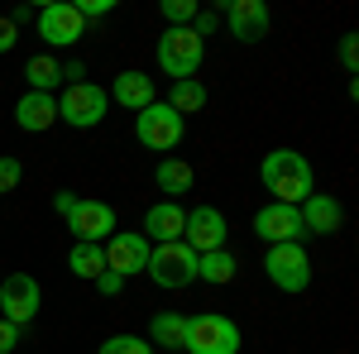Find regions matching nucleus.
<instances>
[{
    "label": "nucleus",
    "mask_w": 359,
    "mask_h": 354,
    "mask_svg": "<svg viewBox=\"0 0 359 354\" xmlns=\"http://www.w3.org/2000/svg\"><path fill=\"white\" fill-rule=\"evenodd\" d=\"M259 177H264V187L273 191V201H283V206H302L306 196L316 191V172H311V163H306L297 149H273V154H264Z\"/></svg>",
    "instance_id": "obj_1"
},
{
    "label": "nucleus",
    "mask_w": 359,
    "mask_h": 354,
    "mask_svg": "<svg viewBox=\"0 0 359 354\" xmlns=\"http://www.w3.org/2000/svg\"><path fill=\"white\" fill-rule=\"evenodd\" d=\"M240 326L221 316V311H201V316H187V340L182 350L187 354H240Z\"/></svg>",
    "instance_id": "obj_2"
},
{
    "label": "nucleus",
    "mask_w": 359,
    "mask_h": 354,
    "mask_svg": "<svg viewBox=\"0 0 359 354\" xmlns=\"http://www.w3.org/2000/svg\"><path fill=\"white\" fill-rule=\"evenodd\" d=\"M149 278L163 287V292H182V287H192L196 282V249L182 245V240H172V245H154L149 249Z\"/></svg>",
    "instance_id": "obj_3"
},
{
    "label": "nucleus",
    "mask_w": 359,
    "mask_h": 354,
    "mask_svg": "<svg viewBox=\"0 0 359 354\" xmlns=\"http://www.w3.org/2000/svg\"><path fill=\"white\" fill-rule=\"evenodd\" d=\"M182 135H187V120L168 101H154V106H144L135 115V139L144 149H154V154H172L182 144Z\"/></svg>",
    "instance_id": "obj_4"
},
{
    "label": "nucleus",
    "mask_w": 359,
    "mask_h": 354,
    "mask_svg": "<svg viewBox=\"0 0 359 354\" xmlns=\"http://www.w3.org/2000/svg\"><path fill=\"white\" fill-rule=\"evenodd\" d=\"M158 67H163V77L172 82H187L196 77V67H201V57H206V39H196L192 29H168L163 39H158Z\"/></svg>",
    "instance_id": "obj_5"
},
{
    "label": "nucleus",
    "mask_w": 359,
    "mask_h": 354,
    "mask_svg": "<svg viewBox=\"0 0 359 354\" xmlns=\"http://www.w3.org/2000/svg\"><path fill=\"white\" fill-rule=\"evenodd\" d=\"M111 110V96L101 91L96 82H72L62 86V101H57V120L72 125V130H96Z\"/></svg>",
    "instance_id": "obj_6"
},
{
    "label": "nucleus",
    "mask_w": 359,
    "mask_h": 354,
    "mask_svg": "<svg viewBox=\"0 0 359 354\" xmlns=\"http://www.w3.org/2000/svg\"><path fill=\"white\" fill-rule=\"evenodd\" d=\"M264 273L278 292H306L311 287V259L302 245H269L264 254Z\"/></svg>",
    "instance_id": "obj_7"
},
{
    "label": "nucleus",
    "mask_w": 359,
    "mask_h": 354,
    "mask_svg": "<svg viewBox=\"0 0 359 354\" xmlns=\"http://www.w3.org/2000/svg\"><path fill=\"white\" fill-rule=\"evenodd\" d=\"M39 306H43V287H39V278H29V273H10L5 282H0V321H10V326L25 330L34 316H39Z\"/></svg>",
    "instance_id": "obj_8"
},
{
    "label": "nucleus",
    "mask_w": 359,
    "mask_h": 354,
    "mask_svg": "<svg viewBox=\"0 0 359 354\" xmlns=\"http://www.w3.org/2000/svg\"><path fill=\"white\" fill-rule=\"evenodd\" d=\"M67 230L77 245H106L115 235V206L111 201H91V196H77V206L67 211Z\"/></svg>",
    "instance_id": "obj_9"
},
{
    "label": "nucleus",
    "mask_w": 359,
    "mask_h": 354,
    "mask_svg": "<svg viewBox=\"0 0 359 354\" xmlns=\"http://www.w3.org/2000/svg\"><path fill=\"white\" fill-rule=\"evenodd\" d=\"M82 34H86V20L77 15L72 0H53V5L39 10V39L48 48H72V43H82Z\"/></svg>",
    "instance_id": "obj_10"
},
{
    "label": "nucleus",
    "mask_w": 359,
    "mask_h": 354,
    "mask_svg": "<svg viewBox=\"0 0 359 354\" xmlns=\"http://www.w3.org/2000/svg\"><path fill=\"white\" fill-rule=\"evenodd\" d=\"M254 235H259L264 245H302L306 240L297 206H283V201H269V206L254 211Z\"/></svg>",
    "instance_id": "obj_11"
},
{
    "label": "nucleus",
    "mask_w": 359,
    "mask_h": 354,
    "mask_svg": "<svg viewBox=\"0 0 359 354\" xmlns=\"http://www.w3.org/2000/svg\"><path fill=\"white\" fill-rule=\"evenodd\" d=\"M149 240L139 235V230H115L111 240L101 245V254H106V268L120 273V278H135V273L149 268Z\"/></svg>",
    "instance_id": "obj_12"
},
{
    "label": "nucleus",
    "mask_w": 359,
    "mask_h": 354,
    "mask_svg": "<svg viewBox=\"0 0 359 354\" xmlns=\"http://www.w3.org/2000/svg\"><path fill=\"white\" fill-rule=\"evenodd\" d=\"M225 25H230V39L259 43V39H269V29H273V10H269L264 0H230V5H225Z\"/></svg>",
    "instance_id": "obj_13"
},
{
    "label": "nucleus",
    "mask_w": 359,
    "mask_h": 354,
    "mask_svg": "<svg viewBox=\"0 0 359 354\" xmlns=\"http://www.w3.org/2000/svg\"><path fill=\"white\" fill-rule=\"evenodd\" d=\"M225 235L230 225L216 206H192L187 211V225H182V245H192L196 254H211V249H225Z\"/></svg>",
    "instance_id": "obj_14"
},
{
    "label": "nucleus",
    "mask_w": 359,
    "mask_h": 354,
    "mask_svg": "<svg viewBox=\"0 0 359 354\" xmlns=\"http://www.w3.org/2000/svg\"><path fill=\"white\" fill-rule=\"evenodd\" d=\"M182 225H187V211H182V201H158V206H149V216H144V240L149 245H172V240H182Z\"/></svg>",
    "instance_id": "obj_15"
},
{
    "label": "nucleus",
    "mask_w": 359,
    "mask_h": 354,
    "mask_svg": "<svg viewBox=\"0 0 359 354\" xmlns=\"http://www.w3.org/2000/svg\"><path fill=\"white\" fill-rule=\"evenodd\" d=\"M297 216H302L306 235H335L340 220H345V206H340L335 196H326V191H311L302 206H297Z\"/></svg>",
    "instance_id": "obj_16"
},
{
    "label": "nucleus",
    "mask_w": 359,
    "mask_h": 354,
    "mask_svg": "<svg viewBox=\"0 0 359 354\" xmlns=\"http://www.w3.org/2000/svg\"><path fill=\"white\" fill-rule=\"evenodd\" d=\"M15 125L29 130V135L53 130V125H57V96H48V91H25L20 106H15Z\"/></svg>",
    "instance_id": "obj_17"
},
{
    "label": "nucleus",
    "mask_w": 359,
    "mask_h": 354,
    "mask_svg": "<svg viewBox=\"0 0 359 354\" xmlns=\"http://www.w3.org/2000/svg\"><path fill=\"white\" fill-rule=\"evenodd\" d=\"M106 96H111L115 106H125V110H144V106H154V101H158V91H154V77H144V72H120V77H115L111 82V91H106Z\"/></svg>",
    "instance_id": "obj_18"
},
{
    "label": "nucleus",
    "mask_w": 359,
    "mask_h": 354,
    "mask_svg": "<svg viewBox=\"0 0 359 354\" xmlns=\"http://www.w3.org/2000/svg\"><path fill=\"white\" fill-rule=\"evenodd\" d=\"M154 182H158V191H168V201H182V196L192 191L196 172H192V163H182V158H163V163L154 168Z\"/></svg>",
    "instance_id": "obj_19"
},
{
    "label": "nucleus",
    "mask_w": 359,
    "mask_h": 354,
    "mask_svg": "<svg viewBox=\"0 0 359 354\" xmlns=\"http://www.w3.org/2000/svg\"><path fill=\"white\" fill-rule=\"evenodd\" d=\"M182 340H187V316H177V311H158L154 321H149V345L158 350H182Z\"/></svg>",
    "instance_id": "obj_20"
},
{
    "label": "nucleus",
    "mask_w": 359,
    "mask_h": 354,
    "mask_svg": "<svg viewBox=\"0 0 359 354\" xmlns=\"http://www.w3.org/2000/svg\"><path fill=\"white\" fill-rule=\"evenodd\" d=\"M25 82H29V91H48V96H53V86H62V62L48 57V53L29 57L25 62Z\"/></svg>",
    "instance_id": "obj_21"
},
{
    "label": "nucleus",
    "mask_w": 359,
    "mask_h": 354,
    "mask_svg": "<svg viewBox=\"0 0 359 354\" xmlns=\"http://www.w3.org/2000/svg\"><path fill=\"white\" fill-rule=\"evenodd\" d=\"M235 254L230 249H211V254H196V278L201 282H230L235 278Z\"/></svg>",
    "instance_id": "obj_22"
},
{
    "label": "nucleus",
    "mask_w": 359,
    "mask_h": 354,
    "mask_svg": "<svg viewBox=\"0 0 359 354\" xmlns=\"http://www.w3.org/2000/svg\"><path fill=\"white\" fill-rule=\"evenodd\" d=\"M67 268L77 273V278H86V282H96V278L106 273V254H101V245H72Z\"/></svg>",
    "instance_id": "obj_23"
},
{
    "label": "nucleus",
    "mask_w": 359,
    "mask_h": 354,
    "mask_svg": "<svg viewBox=\"0 0 359 354\" xmlns=\"http://www.w3.org/2000/svg\"><path fill=\"white\" fill-rule=\"evenodd\" d=\"M168 106L177 110V115H196V110L206 106V82H196V77H187V82H172V91H168Z\"/></svg>",
    "instance_id": "obj_24"
},
{
    "label": "nucleus",
    "mask_w": 359,
    "mask_h": 354,
    "mask_svg": "<svg viewBox=\"0 0 359 354\" xmlns=\"http://www.w3.org/2000/svg\"><path fill=\"white\" fill-rule=\"evenodd\" d=\"M96 354H154V345L139 340V335H111V340H101Z\"/></svg>",
    "instance_id": "obj_25"
},
{
    "label": "nucleus",
    "mask_w": 359,
    "mask_h": 354,
    "mask_svg": "<svg viewBox=\"0 0 359 354\" xmlns=\"http://www.w3.org/2000/svg\"><path fill=\"white\" fill-rule=\"evenodd\" d=\"M163 20L168 29H187L196 20V0H163Z\"/></svg>",
    "instance_id": "obj_26"
},
{
    "label": "nucleus",
    "mask_w": 359,
    "mask_h": 354,
    "mask_svg": "<svg viewBox=\"0 0 359 354\" xmlns=\"http://www.w3.org/2000/svg\"><path fill=\"white\" fill-rule=\"evenodd\" d=\"M20 177H25L20 158H0V191H15V187H20Z\"/></svg>",
    "instance_id": "obj_27"
},
{
    "label": "nucleus",
    "mask_w": 359,
    "mask_h": 354,
    "mask_svg": "<svg viewBox=\"0 0 359 354\" xmlns=\"http://www.w3.org/2000/svg\"><path fill=\"white\" fill-rule=\"evenodd\" d=\"M340 67L355 77V67H359V39H355V34H345V39H340Z\"/></svg>",
    "instance_id": "obj_28"
},
{
    "label": "nucleus",
    "mask_w": 359,
    "mask_h": 354,
    "mask_svg": "<svg viewBox=\"0 0 359 354\" xmlns=\"http://www.w3.org/2000/svg\"><path fill=\"white\" fill-rule=\"evenodd\" d=\"M15 43H20V25H15L10 15H0V53H10Z\"/></svg>",
    "instance_id": "obj_29"
},
{
    "label": "nucleus",
    "mask_w": 359,
    "mask_h": 354,
    "mask_svg": "<svg viewBox=\"0 0 359 354\" xmlns=\"http://www.w3.org/2000/svg\"><path fill=\"white\" fill-rule=\"evenodd\" d=\"M111 10H115V0H82V5H77L82 20H101V15H111Z\"/></svg>",
    "instance_id": "obj_30"
},
{
    "label": "nucleus",
    "mask_w": 359,
    "mask_h": 354,
    "mask_svg": "<svg viewBox=\"0 0 359 354\" xmlns=\"http://www.w3.org/2000/svg\"><path fill=\"white\" fill-rule=\"evenodd\" d=\"M96 287H101V297H120V287H125V278H120V273H101V278H96Z\"/></svg>",
    "instance_id": "obj_31"
},
{
    "label": "nucleus",
    "mask_w": 359,
    "mask_h": 354,
    "mask_svg": "<svg viewBox=\"0 0 359 354\" xmlns=\"http://www.w3.org/2000/svg\"><path fill=\"white\" fill-rule=\"evenodd\" d=\"M20 335H25L20 326H10V321H0V354H10V350H15V345H20Z\"/></svg>",
    "instance_id": "obj_32"
},
{
    "label": "nucleus",
    "mask_w": 359,
    "mask_h": 354,
    "mask_svg": "<svg viewBox=\"0 0 359 354\" xmlns=\"http://www.w3.org/2000/svg\"><path fill=\"white\" fill-rule=\"evenodd\" d=\"M62 82H67V86L86 82V67H82V62H62Z\"/></svg>",
    "instance_id": "obj_33"
},
{
    "label": "nucleus",
    "mask_w": 359,
    "mask_h": 354,
    "mask_svg": "<svg viewBox=\"0 0 359 354\" xmlns=\"http://www.w3.org/2000/svg\"><path fill=\"white\" fill-rule=\"evenodd\" d=\"M72 206H77V196H72V191H57V196H53V211L62 220H67V211H72Z\"/></svg>",
    "instance_id": "obj_34"
}]
</instances>
